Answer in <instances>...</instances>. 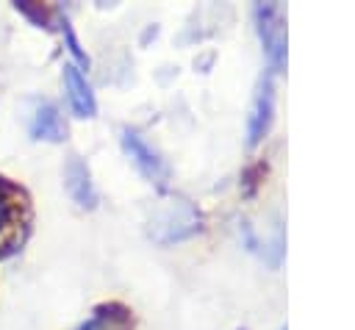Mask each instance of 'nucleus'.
Masks as SVG:
<instances>
[{"label": "nucleus", "mask_w": 355, "mask_h": 330, "mask_svg": "<svg viewBox=\"0 0 355 330\" xmlns=\"http://www.w3.org/2000/svg\"><path fill=\"white\" fill-rule=\"evenodd\" d=\"M130 327H133V319L122 305H103L78 330H130Z\"/></svg>", "instance_id": "6e6552de"}, {"label": "nucleus", "mask_w": 355, "mask_h": 330, "mask_svg": "<svg viewBox=\"0 0 355 330\" xmlns=\"http://www.w3.org/2000/svg\"><path fill=\"white\" fill-rule=\"evenodd\" d=\"M28 130L33 139H42V141H64L67 139L64 116H61L58 105L50 100H39L33 105L31 119H28Z\"/></svg>", "instance_id": "423d86ee"}, {"label": "nucleus", "mask_w": 355, "mask_h": 330, "mask_svg": "<svg viewBox=\"0 0 355 330\" xmlns=\"http://www.w3.org/2000/svg\"><path fill=\"white\" fill-rule=\"evenodd\" d=\"M61 31H64V39H67V47H69V53L78 58V64L80 67H89V55L83 53V47H80V42H78V36H75V31H72V25L64 19L61 22Z\"/></svg>", "instance_id": "1a4fd4ad"}, {"label": "nucleus", "mask_w": 355, "mask_h": 330, "mask_svg": "<svg viewBox=\"0 0 355 330\" xmlns=\"http://www.w3.org/2000/svg\"><path fill=\"white\" fill-rule=\"evenodd\" d=\"M6 219H8V202H6V197H3V189H0V227L6 225Z\"/></svg>", "instance_id": "9d476101"}, {"label": "nucleus", "mask_w": 355, "mask_h": 330, "mask_svg": "<svg viewBox=\"0 0 355 330\" xmlns=\"http://www.w3.org/2000/svg\"><path fill=\"white\" fill-rule=\"evenodd\" d=\"M280 330H286V324H283V327H280Z\"/></svg>", "instance_id": "9b49d317"}, {"label": "nucleus", "mask_w": 355, "mask_h": 330, "mask_svg": "<svg viewBox=\"0 0 355 330\" xmlns=\"http://www.w3.org/2000/svg\"><path fill=\"white\" fill-rule=\"evenodd\" d=\"M122 150L128 153V158L133 161V166L150 180V183H155L158 189H164L166 186V180H169V166H166V161L144 141V136L141 133H136V130H130V128H122Z\"/></svg>", "instance_id": "7ed1b4c3"}, {"label": "nucleus", "mask_w": 355, "mask_h": 330, "mask_svg": "<svg viewBox=\"0 0 355 330\" xmlns=\"http://www.w3.org/2000/svg\"><path fill=\"white\" fill-rule=\"evenodd\" d=\"M255 31L263 44V55L269 58V69L277 72L286 64V19L275 3H255L252 6Z\"/></svg>", "instance_id": "f03ea898"}, {"label": "nucleus", "mask_w": 355, "mask_h": 330, "mask_svg": "<svg viewBox=\"0 0 355 330\" xmlns=\"http://www.w3.org/2000/svg\"><path fill=\"white\" fill-rule=\"evenodd\" d=\"M200 227H202V216L189 200H169L150 219V236L158 244H172V241L189 238Z\"/></svg>", "instance_id": "f257e3e1"}, {"label": "nucleus", "mask_w": 355, "mask_h": 330, "mask_svg": "<svg viewBox=\"0 0 355 330\" xmlns=\"http://www.w3.org/2000/svg\"><path fill=\"white\" fill-rule=\"evenodd\" d=\"M64 92L69 100V108L75 116L89 119L97 114V103H94V92L86 80V75L75 67V64H64Z\"/></svg>", "instance_id": "39448f33"}, {"label": "nucleus", "mask_w": 355, "mask_h": 330, "mask_svg": "<svg viewBox=\"0 0 355 330\" xmlns=\"http://www.w3.org/2000/svg\"><path fill=\"white\" fill-rule=\"evenodd\" d=\"M272 75H275L272 69L263 75V80L258 86V94L252 100V111H250V119H247V144L250 147H255L272 125V114H275V80H272Z\"/></svg>", "instance_id": "20e7f679"}, {"label": "nucleus", "mask_w": 355, "mask_h": 330, "mask_svg": "<svg viewBox=\"0 0 355 330\" xmlns=\"http://www.w3.org/2000/svg\"><path fill=\"white\" fill-rule=\"evenodd\" d=\"M64 186H67V194L72 197V202H78L80 208L97 205V191H94L89 166L78 155H69V161L64 166Z\"/></svg>", "instance_id": "0eeeda50"}]
</instances>
